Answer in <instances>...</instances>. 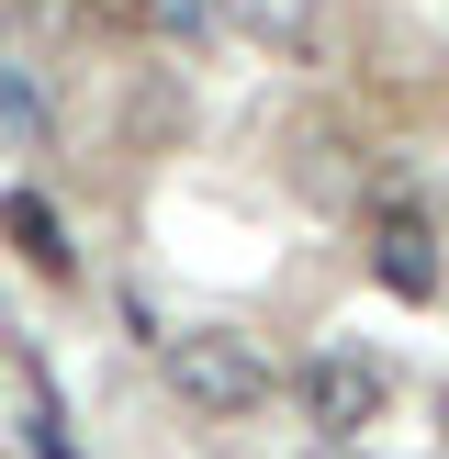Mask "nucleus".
<instances>
[{
    "label": "nucleus",
    "mask_w": 449,
    "mask_h": 459,
    "mask_svg": "<svg viewBox=\"0 0 449 459\" xmlns=\"http://www.w3.org/2000/svg\"><path fill=\"white\" fill-rule=\"evenodd\" d=\"M157 359H169V393L191 403V415H214V426H247L269 393H281L269 348H259V336H236V325H180Z\"/></svg>",
    "instance_id": "obj_1"
},
{
    "label": "nucleus",
    "mask_w": 449,
    "mask_h": 459,
    "mask_svg": "<svg viewBox=\"0 0 449 459\" xmlns=\"http://www.w3.org/2000/svg\"><path fill=\"white\" fill-rule=\"evenodd\" d=\"M292 393H304V415H314L326 448H359V426H382V403H393V370L371 348H314Z\"/></svg>",
    "instance_id": "obj_2"
},
{
    "label": "nucleus",
    "mask_w": 449,
    "mask_h": 459,
    "mask_svg": "<svg viewBox=\"0 0 449 459\" xmlns=\"http://www.w3.org/2000/svg\"><path fill=\"white\" fill-rule=\"evenodd\" d=\"M371 281L404 291V303L438 291V224H427L416 202H382V213H371Z\"/></svg>",
    "instance_id": "obj_3"
},
{
    "label": "nucleus",
    "mask_w": 449,
    "mask_h": 459,
    "mask_svg": "<svg viewBox=\"0 0 449 459\" xmlns=\"http://www.w3.org/2000/svg\"><path fill=\"white\" fill-rule=\"evenodd\" d=\"M12 247H22V258H34V269H57V281H67V269H79V258H67V224H57V213H45V202H34V191H22V202H12Z\"/></svg>",
    "instance_id": "obj_4"
},
{
    "label": "nucleus",
    "mask_w": 449,
    "mask_h": 459,
    "mask_svg": "<svg viewBox=\"0 0 449 459\" xmlns=\"http://www.w3.org/2000/svg\"><path fill=\"white\" fill-rule=\"evenodd\" d=\"M304 459H359V448H326V437H314V448H304Z\"/></svg>",
    "instance_id": "obj_5"
},
{
    "label": "nucleus",
    "mask_w": 449,
    "mask_h": 459,
    "mask_svg": "<svg viewBox=\"0 0 449 459\" xmlns=\"http://www.w3.org/2000/svg\"><path fill=\"white\" fill-rule=\"evenodd\" d=\"M438 426H449V393H438Z\"/></svg>",
    "instance_id": "obj_6"
}]
</instances>
